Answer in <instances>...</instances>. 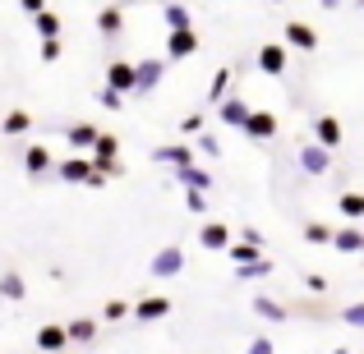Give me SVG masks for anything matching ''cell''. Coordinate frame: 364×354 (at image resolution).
Returning <instances> with one entry per match:
<instances>
[{
	"instance_id": "1",
	"label": "cell",
	"mask_w": 364,
	"mask_h": 354,
	"mask_svg": "<svg viewBox=\"0 0 364 354\" xmlns=\"http://www.w3.org/2000/svg\"><path fill=\"white\" fill-rule=\"evenodd\" d=\"M88 157H92V166H97L107 179L124 175V161H120V138H116V133H102V138H97V148H92Z\"/></svg>"
},
{
	"instance_id": "2",
	"label": "cell",
	"mask_w": 364,
	"mask_h": 354,
	"mask_svg": "<svg viewBox=\"0 0 364 354\" xmlns=\"http://www.w3.org/2000/svg\"><path fill=\"white\" fill-rule=\"evenodd\" d=\"M166 55H148V60L134 65V74H139V83H134V97H148V92L161 88V79H166Z\"/></svg>"
},
{
	"instance_id": "3",
	"label": "cell",
	"mask_w": 364,
	"mask_h": 354,
	"mask_svg": "<svg viewBox=\"0 0 364 354\" xmlns=\"http://www.w3.org/2000/svg\"><path fill=\"white\" fill-rule=\"evenodd\" d=\"M198 152H194V143H166V148H152V161L157 166H171V170H189V166H198Z\"/></svg>"
},
{
	"instance_id": "4",
	"label": "cell",
	"mask_w": 364,
	"mask_h": 354,
	"mask_svg": "<svg viewBox=\"0 0 364 354\" xmlns=\"http://www.w3.org/2000/svg\"><path fill=\"white\" fill-rule=\"evenodd\" d=\"M148 272L157 276V281H171V276H180V272H185V248H180V244L157 248V258L148 262Z\"/></svg>"
},
{
	"instance_id": "5",
	"label": "cell",
	"mask_w": 364,
	"mask_h": 354,
	"mask_svg": "<svg viewBox=\"0 0 364 354\" xmlns=\"http://www.w3.org/2000/svg\"><path fill=\"white\" fill-rule=\"evenodd\" d=\"M254 65H258V74H267V79H282L286 74V42H263L258 55H254Z\"/></svg>"
},
{
	"instance_id": "6",
	"label": "cell",
	"mask_w": 364,
	"mask_h": 354,
	"mask_svg": "<svg viewBox=\"0 0 364 354\" xmlns=\"http://www.w3.org/2000/svg\"><path fill=\"white\" fill-rule=\"evenodd\" d=\"M300 170L314 175V179H323L332 170V152H323L318 143H300Z\"/></svg>"
},
{
	"instance_id": "7",
	"label": "cell",
	"mask_w": 364,
	"mask_h": 354,
	"mask_svg": "<svg viewBox=\"0 0 364 354\" xmlns=\"http://www.w3.org/2000/svg\"><path fill=\"white\" fill-rule=\"evenodd\" d=\"M282 37H286V51H318V33H314L304 18H291Z\"/></svg>"
},
{
	"instance_id": "8",
	"label": "cell",
	"mask_w": 364,
	"mask_h": 354,
	"mask_svg": "<svg viewBox=\"0 0 364 354\" xmlns=\"http://www.w3.org/2000/svg\"><path fill=\"white\" fill-rule=\"evenodd\" d=\"M92 157H79V152H74V157H65V161H55V175L65 179V184H88V175H92Z\"/></svg>"
},
{
	"instance_id": "9",
	"label": "cell",
	"mask_w": 364,
	"mask_h": 354,
	"mask_svg": "<svg viewBox=\"0 0 364 354\" xmlns=\"http://www.w3.org/2000/svg\"><path fill=\"white\" fill-rule=\"evenodd\" d=\"M134 83H139V74H134L129 60H111V65H107V88H111V92L134 97Z\"/></svg>"
},
{
	"instance_id": "10",
	"label": "cell",
	"mask_w": 364,
	"mask_h": 354,
	"mask_svg": "<svg viewBox=\"0 0 364 354\" xmlns=\"http://www.w3.org/2000/svg\"><path fill=\"white\" fill-rule=\"evenodd\" d=\"M97 138H102V129H97V124H88V120H79V124H70V129H65V143H70L79 157H88V152L97 148Z\"/></svg>"
},
{
	"instance_id": "11",
	"label": "cell",
	"mask_w": 364,
	"mask_h": 354,
	"mask_svg": "<svg viewBox=\"0 0 364 354\" xmlns=\"http://www.w3.org/2000/svg\"><path fill=\"white\" fill-rule=\"evenodd\" d=\"M198 244H203L208 253H226V248H231V226L226 221H203L198 226Z\"/></svg>"
},
{
	"instance_id": "12",
	"label": "cell",
	"mask_w": 364,
	"mask_h": 354,
	"mask_svg": "<svg viewBox=\"0 0 364 354\" xmlns=\"http://www.w3.org/2000/svg\"><path fill=\"white\" fill-rule=\"evenodd\" d=\"M245 138H254V143H267V138H277V116L272 111H249V120H245Z\"/></svg>"
},
{
	"instance_id": "13",
	"label": "cell",
	"mask_w": 364,
	"mask_h": 354,
	"mask_svg": "<svg viewBox=\"0 0 364 354\" xmlns=\"http://www.w3.org/2000/svg\"><path fill=\"white\" fill-rule=\"evenodd\" d=\"M97 33L107 37V42H116V37L124 33V5L120 0H111V5L97 9Z\"/></svg>"
},
{
	"instance_id": "14",
	"label": "cell",
	"mask_w": 364,
	"mask_h": 354,
	"mask_svg": "<svg viewBox=\"0 0 364 354\" xmlns=\"http://www.w3.org/2000/svg\"><path fill=\"white\" fill-rule=\"evenodd\" d=\"M134 318H139V322H161V318H171V294H143V299L134 304Z\"/></svg>"
},
{
	"instance_id": "15",
	"label": "cell",
	"mask_w": 364,
	"mask_h": 354,
	"mask_svg": "<svg viewBox=\"0 0 364 354\" xmlns=\"http://www.w3.org/2000/svg\"><path fill=\"white\" fill-rule=\"evenodd\" d=\"M23 170H28L33 179L51 175V170H55V157H51V148H42V143H33V148H23Z\"/></svg>"
},
{
	"instance_id": "16",
	"label": "cell",
	"mask_w": 364,
	"mask_h": 354,
	"mask_svg": "<svg viewBox=\"0 0 364 354\" xmlns=\"http://www.w3.org/2000/svg\"><path fill=\"white\" fill-rule=\"evenodd\" d=\"M198 51V33L185 28V33H166V60H189Z\"/></svg>"
},
{
	"instance_id": "17",
	"label": "cell",
	"mask_w": 364,
	"mask_h": 354,
	"mask_svg": "<svg viewBox=\"0 0 364 354\" xmlns=\"http://www.w3.org/2000/svg\"><path fill=\"white\" fill-rule=\"evenodd\" d=\"M314 143H318L323 152L341 148V120L337 116H318V120H314Z\"/></svg>"
},
{
	"instance_id": "18",
	"label": "cell",
	"mask_w": 364,
	"mask_h": 354,
	"mask_svg": "<svg viewBox=\"0 0 364 354\" xmlns=\"http://www.w3.org/2000/svg\"><path fill=\"white\" fill-rule=\"evenodd\" d=\"M37 350H42V354L70 350V331H65L60 322H46V327H37Z\"/></svg>"
},
{
	"instance_id": "19",
	"label": "cell",
	"mask_w": 364,
	"mask_h": 354,
	"mask_svg": "<svg viewBox=\"0 0 364 354\" xmlns=\"http://www.w3.org/2000/svg\"><path fill=\"white\" fill-rule=\"evenodd\" d=\"M176 184L185 189V194H208V189H213V170H203V166L176 170Z\"/></svg>"
},
{
	"instance_id": "20",
	"label": "cell",
	"mask_w": 364,
	"mask_h": 354,
	"mask_svg": "<svg viewBox=\"0 0 364 354\" xmlns=\"http://www.w3.org/2000/svg\"><path fill=\"white\" fill-rule=\"evenodd\" d=\"M249 111H254V106H249L245 97H226L222 106H217V120H222V124H231V129H245Z\"/></svg>"
},
{
	"instance_id": "21",
	"label": "cell",
	"mask_w": 364,
	"mask_h": 354,
	"mask_svg": "<svg viewBox=\"0 0 364 354\" xmlns=\"http://www.w3.org/2000/svg\"><path fill=\"white\" fill-rule=\"evenodd\" d=\"M249 309H254L263 322H286V318H291V309H286V304H277L272 294H254V299H249Z\"/></svg>"
},
{
	"instance_id": "22",
	"label": "cell",
	"mask_w": 364,
	"mask_h": 354,
	"mask_svg": "<svg viewBox=\"0 0 364 354\" xmlns=\"http://www.w3.org/2000/svg\"><path fill=\"white\" fill-rule=\"evenodd\" d=\"M360 244H364V226H337V235H332V248L337 253H360Z\"/></svg>"
},
{
	"instance_id": "23",
	"label": "cell",
	"mask_w": 364,
	"mask_h": 354,
	"mask_svg": "<svg viewBox=\"0 0 364 354\" xmlns=\"http://www.w3.org/2000/svg\"><path fill=\"white\" fill-rule=\"evenodd\" d=\"M337 212L346 216L350 226H364V194H360V189H346V194L337 198Z\"/></svg>"
},
{
	"instance_id": "24",
	"label": "cell",
	"mask_w": 364,
	"mask_h": 354,
	"mask_svg": "<svg viewBox=\"0 0 364 354\" xmlns=\"http://www.w3.org/2000/svg\"><path fill=\"white\" fill-rule=\"evenodd\" d=\"M231 79H235V70H217L213 74V83H208V106H213V111L231 97Z\"/></svg>"
},
{
	"instance_id": "25",
	"label": "cell",
	"mask_w": 364,
	"mask_h": 354,
	"mask_svg": "<svg viewBox=\"0 0 364 354\" xmlns=\"http://www.w3.org/2000/svg\"><path fill=\"white\" fill-rule=\"evenodd\" d=\"M161 18H166L171 33H185V28H194V18H189V9L180 5V0H166V5H161Z\"/></svg>"
},
{
	"instance_id": "26",
	"label": "cell",
	"mask_w": 364,
	"mask_h": 354,
	"mask_svg": "<svg viewBox=\"0 0 364 354\" xmlns=\"http://www.w3.org/2000/svg\"><path fill=\"white\" fill-rule=\"evenodd\" d=\"M65 331H70V345H92L97 341V318H74Z\"/></svg>"
},
{
	"instance_id": "27",
	"label": "cell",
	"mask_w": 364,
	"mask_h": 354,
	"mask_svg": "<svg viewBox=\"0 0 364 354\" xmlns=\"http://www.w3.org/2000/svg\"><path fill=\"white\" fill-rule=\"evenodd\" d=\"M277 267H272V258H254V262H245V267H235V276L240 281H267Z\"/></svg>"
},
{
	"instance_id": "28",
	"label": "cell",
	"mask_w": 364,
	"mask_h": 354,
	"mask_svg": "<svg viewBox=\"0 0 364 354\" xmlns=\"http://www.w3.org/2000/svg\"><path fill=\"white\" fill-rule=\"evenodd\" d=\"M33 129V116H28V111H9L5 120H0V133H5V138H18V133H28Z\"/></svg>"
},
{
	"instance_id": "29",
	"label": "cell",
	"mask_w": 364,
	"mask_h": 354,
	"mask_svg": "<svg viewBox=\"0 0 364 354\" xmlns=\"http://www.w3.org/2000/svg\"><path fill=\"white\" fill-rule=\"evenodd\" d=\"M23 294H28V281L18 272H5V276H0V299H23Z\"/></svg>"
},
{
	"instance_id": "30",
	"label": "cell",
	"mask_w": 364,
	"mask_h": 354,
	"mask_svg": "<svg viewBox=\"0 0 364 354\" xmlns=\"http://www.w3.org/2000/svg\"><path fill=\"white\" fill-rule=\"evenodd\" d=\"M33 23H37V33H42V42L60 37V14H55V9H42V14H37Z\"/></svg>"
},
{
	"instance_id": "31",
	"label": "cell",
	"mask_w": 364,
	"mask_h": 354,
	"mask_svg": "<svg viewBox=\"0 0 364 354\" xmlns=\"http://www.w3.org/2000/svg\"><path fill=\"white\" fill-rule=\"evenodd\" d=\"M194 152H198V157H213V161H217V157H222V138L203 129V133H198V138H194Z\"/></svg>"
},
{
	"instance_id": "32",
	"label": "cell",
	"mask_w": 364,
	"mask_h": 354,
	"mask_svg": "<svg viewBox=\"0 0 364 354\" xmlns=\"http://www.w3.org/2000/svg\"><path fill=\"white\" fill-rule=\"evenodd\" d=\"M332 226L328 221H304V239H309V244H332Z\"/></svg>"
},
{
	"instance_id": "33",
	"label": "cell",
	"mask_w": 364,
	"mask_h": 354,
	"mask_svg": "<svg viewBox=\"0 0 364 354\" xmlns=\"http://www.w3.org/2000/svg\"><path fill=\"white\" fill-rule=\"evenodd\" d=\"M203 124H208L203 111H189V116L180 120V133H185V138H198V133H203Z\"/></svg>"
},
{
	"instance_id": "34",
	"label": "cell",
	"mask_w": 364,
	"mask_h": 354,
	"mask_svg": "<svg viewBox=\"0 0 364 354\" xmlns=\"http://www.w3.org/2000/svg\"><path fill=\"white\" fill-rule=\"evenodd\" d=\"M226 258H231L235 267H245V262H254V258H263V253H258V248H249V244H231V248H226Z\"/></svg>"
},
{
	"instance_id": "35",
	"label": "cell",
	"mask_w": 364,
	"mask_h": 354,
	"mask_svg": "<svg viewBox=\"0 0 364 354\" xmlns=\"http://www.w3.org/2000/svg\"><path fill=\"white\" fill-rule=\"evenodd\" d=\"M341 322H346V327H360V331H364V299L346 304V309H341Z\"/></svg>"
},
{
	"instance_id": "36",
	"label": "cell",
	"mask_w": 364,
	"mask_h": 354,
	"mask_svg": "<svg viewBox=\"0 0 364 354\" xmlns=\"http://www.w3.org/2000/svg\"><path fill=\"white\" fill-rule=\"evenodd\" d=\"M129 304H124V299H107V309H102V318H107V322H120V318H129Z\"/></svg>"
},
{
	"instance_id": "37",
	"label": "cell",
	"mask_w": 364,
	"mask_h": 354,
	"mask_svg": "<svg viewBox=\"0 0 364 354\" xmlns=\"http://www.w3.org/2000/svg\"><path fill=\"white\" fill-rule=\"evenodd\" d=\"M245 354H277V345H272V336H267V331H258L254 341H249V350Z\"/></svg>"
},
{
	"instance_id": "38",
	"label": "cell",
	"mask_w": 364,
	"mask_h": 354,
	"mask_svg": "<svg viewBox=\"0 0 364 354\" xmlns=\"http://www.w3.org/2000/svg\"><path fill=\"white\" fill-rule=\"evenodd\" d=\"M97 101H102V106H107V111H120V106H124V97H120V92H111L107 83H102V88H97Z\"/></svg>"
},
{
	"instance_id": "39",
	"label": "cell",
	"mask_w": 364,
	"mask_h": 354,
	"mask_svg": "<svg viewBox=\"0 0 364 354\" xmlns=\"http://www.w3.org/2000/svg\"><path fill=\"white\" fill-rule=\"evenodd\" d=\"M240 244H249V248H258V253H263V244H267V239H263V231L245 226V231H240Z\"/></svg>"
},
{
	"instance_id": "40",
	"label": "cell",
	"mask_w": 364,
	"mask_h": 354,
	"mask_svg": "<svg viewBox=\"0 0 364 354\" xmlns=\"http://www.w3.org/2000/svg\"><path fill=\"white\" fill-rule=\"evenodd\" d=\"M304 290H314V294H328V276H318V272H304Z\"/></svg>"
},
{
	"instance_id": "41",
	"label": "cell",
	"mask_w": 364,
	"mask_h": 354,
	"mask_svg": "<svg viewBox=\"0 0 364 354\" xmlns=\"http://www.w3.org/2000/svg\"><path fill=\"white\" fill-rule=\"evenodd\" d=\"M60 51H65V46H60V37L42 42V60H46V65H55V60H60Z\"/></svg>"
},
{
	"instance_id": "42",
	"label": "cell",
	"mask_w": 364,
	"mask_h": 354,
	"mask_svg": "<svg viewBox=\"0 0 364 354\" xmlns=\"http://www.w3.org/2000/svg\"><path fill=\"white\" fill-rule=\"evenodd\" d=\"M185 207H189L194 216H203V212H208V194H185Z\"/></svg>"
},
{
	"instance_id": "43",
	"label": "cell",
	"mask_w": 364,
	"mask_h": 354,
	"mask_svg": "<svg viewBox=\"0 0 364 354\" xmlns=\"http://www.w3.org/2000/svg\"><path fill=\"white\" fill-rule=\"evenodd\" d=\"M18 5H23V14H33V18H37V14L46 9V0H18Z\"/></svg>"
},
{
	"instance_id": "44",
	"label": "cell",
	"mask_w": 364,
	"mask_h": 354,
	"mask_svg": "<svg viewBox=\"0 0 364 354\" xmlns=\"http://www.w3.org/2000/svg\"><path fill=\"white\" fill-rule=\"evenodd\" d=\"M83 189H107V175H102V170H92V175H88V184H83Z\"/></svg>"
},
{
	"instance_id": "45",
	"label": "cell",
	"mask_w": 364,
	"mask_h": 354,
	"mask_svg": "<svg viewBox=\"0 0 364 354\" xmlns=\"http://www.w3.org/2000/svg\"><path fill=\"white\" fill-rule=\"evenodd\" d=\"M318 5H323V9H341V0H318Z\"/></svg>"
},
{
	"instance_id": "46",
	"label": "cell",
	"mask_w": 364,
	"mask_h": 354,
	"mask_svg": "<svg viewBox=\"0 0 364 354\" xmlns=\"http://www.w3.org/2000/svg\"><path fill=\"white\" fill-rule=\"evenodd\" d=\"M55 354H70V350H55Z\"/></svg>"
},
{
	"instance_id": "47",
	"label": "cell",
	"mask_w": 364,
	"mask_h": 354,
	"mask_svg": "<svg viewBox=\"0 0 364 354\" xmlns=\"http://www.w3.org/2000/svg\"><path fill=\"white\" fill-rule=\"evenodd\" d=\"M360 258H364V244H360Z\"/></svg>"
},
{
	"instance_id": "48",
	"label": "cell",
	"mask_w": 364,
	"mask_h": 354,
	"mask_svg": "<svg viewBox=\"0 0 364 354\" xmlns=\"http://www.w3.org/2000/svg\"><path fill=\"white\" fill-rule=\"evenodd\" d=\"M355 5H364V0H355Z\"/></svg>"
}]
</instances>
